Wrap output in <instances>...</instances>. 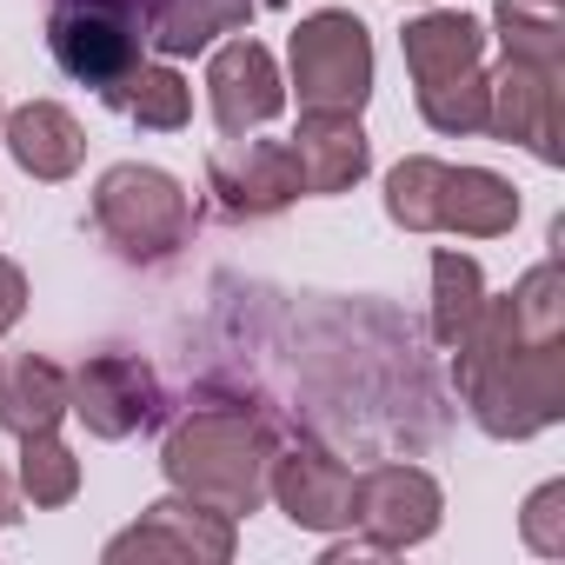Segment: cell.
I'll use <instances>...</instances> for the list:
<instances>
[{
    "label": "cell",
    "instance_id": "obj_1",
    "mask_svg": "<svg viewBox=\"0 0 565 565\" xmlns=\"http://www.w3.org/2000/svg\"><path fill=\"white\" fill-rule=\"evenodd\" d=\"M459 399L492 439H532L565 419V266L539 259L505 300H486L459 340Z\"/></svg>",
    "mask_w": 565,
    "mask_h": 565
},
{
    "label": "cell",
    "instance_id": "obj_2",
    "mask_svg": "<svg viewBox=\"0 0 565 565\" xmlns=\"http://www.w3.org/2000/svg\"><path fill=\"white\" fill-rule=\"evenodd\" d=\"M273 452H279V446H273V433H266L259 413H246V406H193V413L167 433L160 466H167L173 492L206 499V505H220L226 519H239V512H259Z\"/></svg>",
    "mask_w": 565,
    "mask_h": 565
},
{
    "label": "cell",
    "instance_id": "obj_3",
    "mask_svg": "<svg viewBox=\"0 0 565 565\" xmlns=\"http://www.w3.org/2000/svg\"><path fill=\"white\" fill-rule=\"evenodd\" d=\"M386 220L406 233H466L499 239L519 226V186L486 167H446V160H399L386 173Z\"/></svg>",
    "mask_w": 565,
    "mask_h": 565
},
{
    "label": "cell",
    "instance_id": "obj_4",
    "mask_svg": "<svg viewBox=\"0 0 565 565\" xmlns=\"http://www.w3.org/2000/svg\"><path fill=\"white\" fill-rule=\"evenodd\" d=\"M406 74L419 87V114L433 134H486V28L472 14H452V8H433L419 14L406 34Z\"/></svg>",
    "mask_w": 565,
    "mask_h": 565
},
{
    "label": "cell",
    "instance_id": "obj_5",
    "mask_svg": "<svg viewBox=\"0 0 565 565\" xmlns=\"http://www.w3.org/2000/svg\"><path fill=\"white\" fill-rule=\"evenodd\" d=\"M94 233L134 266H160L193 239V200L173 173L120 160L94 186Z\"/></svg>",
    "mask_w": 565,
    "mask_h": 565
},
{
    "label": "cell",
    "instance_id": "obj_6",
    "mask_svg": "<svg viewBox=\"0 0 565 565\" xmlns=\"http://www.w3.org/2000/svg\"><path fill=\"white\" fill-rule=\"evenodd\" d=\"M294 87H300V107L307 114H360L366 94H373V41H366V21L347 14V8H327V14H307L294 28Z\"/></svg>",
    "mask_w": 565,
    "mask_h": 565
},
{
    "label": "cell",
    "instance_id": "obj_7",
    "mask_svg": "<svg viewBox=\"0 0 565 565\" xmlns=\"http://www.w3.org/2000/svg\"><path fill=\"white\" fill-rule=\"evenodd\" d=\"M47 47L54 61L87 81L94 94H107L114 81H127L140 67L147 47V14L127 8V0H54L47 14Z\"/></svg>",
    "mask_w": 565,
    "mask_h": 565
},
{
    "label": "cell",
    "instance_id": "obj_8",
    "mask_svg": "<svg viewBox=\"0 0 565 565\" xmlns=\"http://www.w3.org/2000/svg\"><path fill=\"white\" fill-rule=\"evenodd\" d=\"M486 134L505 147H532L545 167L565 160V67L512 61L486 74Z\"/></svg>",
    "mask_w": 565,
    "mask_h": 565
},
{
    "label": "cell",
    "instance_id": "obj_9",
    "mask_svg": "<svg viewBox=\"0 0 565 565\" xmlns=\"http://www.w3.org/2000/svg\"><path fill=\"white\" fill-rule=\"evenodd\" d=\"M67 413H81L94 439H127L160 419V380L140 353H94L67 373Z\"/></svg>",
    "mask_w": 565,
    "mask_h": 565
},
{
    "label": "cell",
    "instance_id": "obj_10",
    "mask_svg": "<svg viewBox=\"0 0 565 565\" xmlns=\"http://www.w3.org/2000/svg\"><path fill=\"white\" fill-rule=\"evenodd\" d=\"M439 512H446V492L419 466H373V472L353 479V525L380 552H406V545L433 539Z\"/></svg>",
    "mask_w": 565,
    "mask_h": 565
},
{
    "label": "cell",
    "instance_id": "obj_11",
    "mask_svg": "<svg viewBox=\"0 0 565 565\" xmlns=\"http://www.w3.org/2000/svg\"><path fill=\"white\" fill-rule=\"evenodd\" d=\"M107 558H180V565H226L233 558V519L206 499H160L147 505L140 525H127L120 539H107Z\"/></svg>",
    "mask_w": 565,
    "mask_h": 565
},
{
    "label": "cell",
    "instance_id": "obj_12",
    "mask_svg": "<svg viewBox=\"0 0 565 565\" xmlns=\"http://www.w3.org/2000/svg\"><path fill=\"white\" fill-rule=\"evenodd\" d=\"M266 499H279V512H287L294 525H307V532L353 525V466L333 459L327 446L300 439V446H287V452H273Z\"/></svg>",
    "mask_w": 565,
    "mask_h": 565
},
{
    "label": "cell",
    "instance_id": "obj_13",
    "mask_svg": "<svg viewBox=\"0 0 565 565\" xmlns=\"http://www.w3.org/2000/svg\"><path fill=\"white\" fill-rule=\"evenodd\" d=\"M206 180L233 220H266L300 200V167L287 140H233L206 160Z\"/></svg>",
    "mask_w": 565,
    "mask_h": 565
},
{
    "label": "cell",
    "instance_id": "obj_14",
    "mask_svg": "<svg viewBox=\"0 0 565 565\" xmlns=\"http://www.w3.org/2000/svg\"><path fill=\"white\" fill-rule=\"evenodd\" d=\"M206 100H213V120H220V134L226 140H239V134H253V127H266L279 107H287V87H279V67H273V54L259 47V41H226L220 54H213V67H206Z\"/></svg>",
    "mask_w": 565,
    "mask_h": 565
},
{
    "label": "cell",
    "instance_id": "obj_15",
    "mask_svg": "<svg viewBox=\"0 0 565 565\" xmlns=\"http://www.w3.org/2000/svg\"><path fill=\"white\" fill-rule=\"evenodd\" d=\"M287 147H294V167H300V193H347L373 167L360 114H307Z\"/></svg>",
    "mask_w": 565,
    "mask_h": 565
},
{
    "label": "cell",
    "instance_id": "obj_16",
    "mask_svg": "<svg viewBox=\"0 0 565 565\" xmlns=\"http://www.w3.org/2000/svg\"><path fill=\"white\" fill-rule=\"evenodd\" d=\"M0 134H8V153L21 160V173H34V180H67L87 160V134H81V120L61 100L14 107L8 120H0Z\"/></svg>",
    "mask_w": 565,
    "mask_h": 565
},
{
    "label": "cell",
    "instance_id": "obj_17",
    "mask_svg": "<svg viewBox=\"0 0 565 565\" xmlns=\"http://www.w3.org/2000/svg\"><path fill=\"white\" fill-rule=\"evenodd\" d=\"M67 413V373L54 360H8L0 366V426H8L14 439L28 433H54Z\"/></svg>",
    "mask_w": 565,
    "mask_h": 565
},
{
    "label": "cell",
    "instance_id": "obj_18",
    "mask_svg": "<svg viewBox=\"0 0 565 565\" xmlns=\"http://www.w3.org/2000/svg\"><path fill=\"white\" fill-rule=\"evenodd\" d=\"M253 21V0H160L147 21V47L160 54H200L220 34H239Z\"/></svg>",
    "mask_w": 565,
    "mask_h": 565
},
{
    "label": "cell",
    "instance_id": "obj_19",
    "mask_svg": "<svg viewBox=\"0 0 565 565\" xmlns=\"http://www.w3.org/2000/svg\"><path fill=\"white\" fill-rule=\"evenodd\" d=\"M107 107H120L134 127H147V134H180L186 120H193V87L173 74V67H134L127 81H114L107 94H100Z\"/></svg>",
    "mask_w": 565,
    "mask_h": 565
},
{
    "label": "cell",
    "instance_id": "obj_20",
    "mask_svg": "<svg viewBox=\"0 0 565 565\" xmlns=\"http://www.w3.org/2000/svg\"><path fill=\"white\" fill-rule=\"evenodd\" d=\"M479 313H486V273H479V259L439 246L433 253V340L459 347L479 327Z\"/></svg>",
    "mask_w": 565,
    "mask_h": 565
},
{
    "label": "cell",
    "instance_id": "obj_21",
    "mask_svg": "<svg viewBox=\"0 0 565 565\" xmlns=\"http://www.w3.org/2000/svg\"><path fill=\"white\" fill-rule=\"evenodd\" d=\"M499 41L512 61L565 67V0H499Z\"/></svg>",
    "mask_w": 565,
    "mask_h": 565
},
{
    "label": "cell",
    "instance_id": "obj_22",
    "mask_svg": "<svg viewBox=\"0 0 565 565\" xmlns=\"http://www.w3.org/2000/svg\"><path fill=\"white\" fill-rule=\"evenodd\" d=\"M14 486H21L34 505H67V499L81 492V459H74L54 433H28V439H21V472H14Z\"/></svg>",
    "mask_w": 565,
    "mask_h": 565
},
{
    "label": "cell",
    "instance_id": "obj_23",
    "mask_svg": "<svg viewBox=\"0 0 565 565\" xmlns=\"http://www.w3.org/2000/svg\"><path fill=\"white\" fill-rule=\"evenodd\" d=\"M519 532H525V545H532V552H545V558H565V479H545V486L525 499V512H519Z\"/></svg>",
    "mask_w": 565,
    "mask_h": 565
},
{
    "label": "cell",
    "instance_id": "obj_24",
    "mask_svg": "<svg viewBox=\"0 0 565 565\" xmlns=\"http://www.w3.org/2000/svg\"><path fill=\"white\" fill-rule=\"evenodd\" d=\"M21 313H28V273L14 259H0V333L21 327Z\"/></svg>",
    "mask_w": 565,
    "mask_h": 565
},
{
    "label": "cell",
    "instance_id": "obj_25",
    "mask_svg": "<svg viewBox=\"0 0 565 565\" xmlns=\"http://www.w3.org/2000/svg\"><path fill=\"white\" fill-rule=\"evenodd\" d=\"M340 558H386L373 539H340V545H327V565H340Z\"/></svg>",
    "mask_w": 565,
    "mask_h": 565
},
{
    "label": "cell",
    "instance_id": "obj_26",
    "mask_svg": "<svg viewBox=\"0 0 565 565\" xmlns=\"http://www.w3.org/2000/svg\"><path fill=\"white\" fill-rule=\"evenodd\" d=\"M21 519V486H14V472L0 466V525H14Z\"/></svg>",
    "mask_w": 565,
    "mask_h": 565
},
{
    "label": "cell",
    "instance_id": "obj_27",
    "mask_svg": "<svg viewBox=\"0 0 565 565\" xmlns=\"http://www.w3.org/2000/svg\"><path fill=\"white\" fill-rule=\"evenodd\" d=\"M127 8H140V14H147V21H153V8H160V0H127Z\"/></svg>",
    "mask_w": 565,
    "mask_h": 565
},
{
    "label": "cell",
    "instance_id": "obj_28",
    "mask_svg": "<svg viewBox=\"0 0 565 565\" xmlns=\"http://www.w3.org/2000/svg\"><path fill=\"white\" fill-rule=\"evenodd\" d=\"M253 8H294V0H253Z\"/></svg>",
    "mask_w": 565,
    "mask_h": 565
},
{
    "label": "cell",
    "instance_id": "obj_29",
    "mask_svg": "<svg viewBox=\"0 0 565 565\" xmlns=\"http://www.w3.org/2000/svg\"><path fill=\"white\" fill-rule=\"evenodd\" d=\"M0 120H8V114H0Z\"/></svg>",
    "mask_w": 565,
    "mask_h": 565
}]
</instances>
